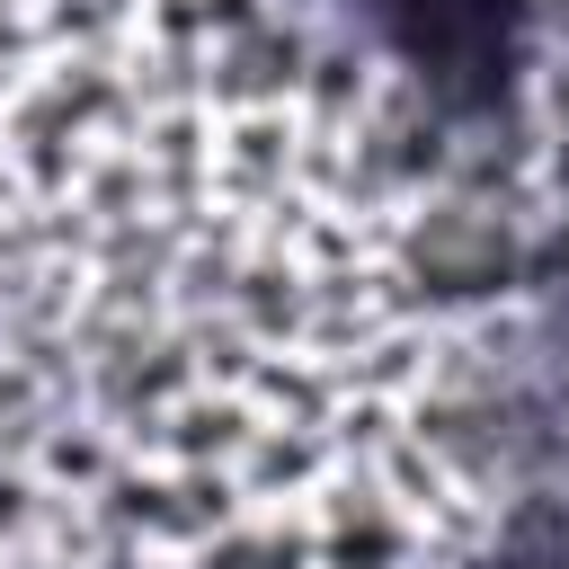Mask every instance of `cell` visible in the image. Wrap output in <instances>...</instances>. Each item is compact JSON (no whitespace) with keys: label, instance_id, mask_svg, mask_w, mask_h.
<instances>
[{"label":"cell","instance_id":"6da1fadb","mask_svg":"<svg viewBox=\"0 0 569 569\" xmlns=\"http://www.w3.org/2000/svg\"><path fill=\"white\" fill-rule=\"evenodd\" d=\"M382 27L418 62V80H445V89H489L507 62L498 0H382Z\"/></svg>","mask_w":569,"mask_h":569}]
</instances>
